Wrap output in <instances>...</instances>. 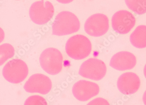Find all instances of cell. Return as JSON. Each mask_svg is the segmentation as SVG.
Returning a JSON list of instances; mask_svg holds the SVG:
<instances>
[{"label":"cell","mask_w":146,"mask_h":105,"mask_svg":"<svg viewBox=\"0 0 146 105\" xmlns=\"http://www.w3.org/2000/svg\"><path fill=\"white\" fill-rule=\"evenodd\" d=\"M65 50L67 54L71 58L83 60L91 53L92 43L85 36L76 35L69 39L66 44Z\"/></svg>","instance_id":"obj_2"},{"label":"cell","mask_w":146,"mask_h":105,"mask_svg":"<svg viewBox=\"0 0 146 105\" xmlns=\"http://www.w3.org/2000/svg\"><path fill=\"white\" fill-rule=\"evenodd\" d=\"M136 22L134 15L126 10L117 11L111 19L112 28L121 35L128 34L135 26Z\"/></svg>","instance_id":"obj_8"},{"label":"cell","mask_w":146,"mask_h":105,"mask_svg":"<svg viewBox=\"0 0 146 105\" xmlns=\"http://www.w3.org/2000/svg\"><path fill=\"white\" fill-rule=\"evenodd\" d=\"M99 91L97 84L87 80H79L72 87L73 95L76 99L82 102L87 101L96 96Z\"/></svg>","instance_id":"obj_10"},{"label":"cell","mask_w":146,"mask_h":105,"mask_svg":"<svg viewBox=\"0 0 146 105\" xmlns=\"http://www.w3.org/2000/svg\"><path fill=\"white\" fill-rule=\"evenodd\" d=\"M39 62L46 72L49 74L55 75L62 70L63 56L57 49L49 48L42 53L39 57Z\"/></svg>","instance_id":"obj_3"},{"label":"cell","mask_w":146,"mask_h":105,"mask_svg":"<svg viewBox=\"0 0 146 105\" xmlns=\"http://www.w3.org/2000/svg\"><path fill=\"white\" fill-rule=\"evenodd\" d=\"M5 37V32L4 30L0 27V43L3 42Z\"/></svg>","instance_id":"obj_18"},{"label":"cell","mask_w":146,"mask_h":105,"mask_svg":"<svg viewBox=\"0 0 146 105\" xmlns=\"http://www.w3.org/2000/svg\"><path fill=\"white\" fill-rule=\"evenodd\" d=\"M57 1L62 4H69L70 2H72L74 0H56Z\"/></svg>","instance_id":"obj_19"},{"label":"cell","mask_w":146,"mask_h":105,"mask_svg":"<svg viewBox=\"0 0 146 105\" xmlns=\"http://www.w3.org/2000/svg\"><path fill=\"white\" fill-rule=\"evenodd\" d=\"M107 67L103 61L96 58H90L84 61L80 67V75L92 80H101L104 78Z\"/></svg>","instance_id":"obj_6"},{"label":"cell","mask_w":146,"mask_h":105,"mask_svg":"<svg viewBox=\"0 0 146 105\" xmlns=\"http://www.w3.org/2000/svg\"><path fill=\"white\" fill-rule=\"evenodd\" d=\"M128 8L139 15L146 13V0H125Z\"/></svg>","instance_id":"obj_14"},{"label":"cell","mask_w":146,"mask_h":105,"mask_svg":"<svg viewBox=\"0 0 146 105\" xmlns=\"http://www.w3.org/2000/svg\"><path fill=\"white\" fill-rule=\"evenodd\" d=\"M24 105H48V103L43 97L33 95L26 99Z\"/></svg>","instance_id":"obj_16"},{"label":"cell","mask_w":146,"mask_h":105,"mask_svg":"<svg viewBox=\"0 0 146 105\" xmlns=\"http://www.w3.org/2000/svg\"><path fill=\"white\" fill-rule=\"evenodd\" d=\"M143 101L144 105H146V90L145 91V92H144V94L143 95Z\"/></svg>","instance_id":"obj_20"},{"label":"cell","mask_w":146,"mask_h":105,"mask_svg":"<svg viewBox=\"0 0 146 105\" xmlns=\"http://www.w3.org/2000/svg\"><path fill=\"white\" fill-rule=\"evenodd\" d=\"M87 105H110L109 102L102 98H96L88 102Z\"/></svg>","instance_id":"obj_17"},{"label":"cell","mask_w":146,"mask_h":105,"mask_svg":"<svg viewBox=\"0 0 146 105\" xmlns=\"http://www.w3.org/2000/svg\"><path fill=\"white\" fill-rule=\"evenodd\" d=\"M109 29V19L102 14H96L90 16L84 24L85 32L91 36L98 37L104 35Z\"/></svg>","instance_id":"obj_7"},{"label":"cell","mask_w":146,"mask_h":105,"mask_svg":"<svg viewBox=\"0 0 146 105\" xmlns=\"http://www.w3.org/2000/svg\"><path fill=\"white\" fill-rule=\"evenodd\" d=\"M130 41L135 48L139 49L146 48V26L140 25L135 29L130 36Z\"/></svg>","instance_id":"obj_13"},{"label":"cell","mask_w":146,"mask_h":105,"mask_svg":"<svg viewBox=\"0 0 146 105\" xmlns=\"http://www.w3.org/2000/svg\"><path fill=\"white\" fill-rule=\"evenodd\" d=\"M14 48L9 44H3L0 45V66L14 56Z\"/></svg>","instance_id":"obj_15"},{"label":"cell","mask_w":146,"mask_h":105,"mask_svg":"<svg viewBox=\"0 0 146 105\" xmlns=\"http://www.w3.org/2000/svg\"><path fill=\"white\" fill-rule=\"evenodd\" d=\"M29 74V68L23 60L15 59L5 64L2 70L5 79L12 83L18 84L23 82Z\"/></svg>","instance_id":"obj_4"},{"label":"cell","mask_w":146,"mask_h":105,"mask_svg":"<svg viewBox=\"0 0 146 105\" xmlns=\"http://www.w3.org/2000/svg\"><path fill=\"white\" fill-rule=\"evenodd\" d=\"M140 86V78L133 72L124 73L119 77L117 81L118 89L125 95H130L136 93Z\"/></svg>","instance_id":"obj_11"},{"label":"cell","mask_w":146,"mask_h":105,"mask_svg":"<svg viewBox=\"0 0 146 105\" xmlns=\"http://www.w3.org/2000/svg\"><path fill=\"white\" fill-rule=\"evenodd\" d=\"M52 83L49 77L40 74L31 76L24 86L25 91L29 93L48 94L51 90Z\"/></svg>","instance_id":"obj_9"},{"label":"cell","mask_w":146,"mask_h":105,"mask_svg":"<svg viewBox=\"0 0 146 105\" xmlns=\"http://www.w3.org/2000/svg\"><path fill=\"white\" fill-rule=\"evenodd\" d=\"M143 73H144V76L145 78H146V64L145 65V67H144V70H143Z\"/></svg>","instance_id":"obj_21"},{"label":"cell","mask_w":146,"mask_h":105,"mask_svg":"<svg viewBox=\"0 0 146 105\" xmlns=\"http://www.w3.org/2000/svg\"><path fill=\"white\" fill-rule=\"evenodd\" d=\"M80 28V23L77 16L68 11L57 14L52 26V34L55 35H67L77 32Z\"/></svg>","instance_id":"obj_1"},{"label":"cell","mask_w":146,"mask_h":105,"mask_svg":"<svg viewBox=\"0 0 146 105\" xmlns=\"http://www.w3.org/2000/svg\"><path fill=\"white\" fill-rule=\"evenodd\" d=\"M137 64L135 55L128 51H121L113 55L110 66L117 70L125 71L133 69Z\"/></svg>","instance_id":"obj_12"},{"label":"cell","mask_w":146,"mask_h":105,"mask_svg":"<svg viewBox=\"0 0 146 105\" xmlns=\"http://www.w3.org/2000/svg\"><path fill=\"white\" fill-rule=\"evenodd\" d=\"M54 14V8L49 1H36L32 4L29 9V16L34 23L43 25L50 21Z\"/></svg>","instance_id":"obj_5"}]
</instances>
